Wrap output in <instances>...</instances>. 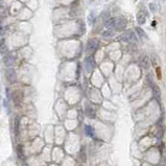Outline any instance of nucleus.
Returning <instances> with one entry per match:
<instances>
[{
  "label": "nucleus",
  "instance_id": "obj_17",
  "mask_svg": "<svg viewBox=\"0 0 166 166\" xmlns=\"http://www.w3.org/2000/svg\"><path fill=\"white\" fill-rule=\"evenodd\" d=\"M79 157H80V156H82V158H79V159H82V161H83V162H85V161H86V157H85V154H84V150H80V153H79Z\"/></svg>",
  "mask_w": 166,
  "mask_h": 166
},
{
  "label": "nucleus",
  "instance_id": "obj_13",
  "mask_svg": "<svg viewBox=\"0 0 166 166\" xmlns=\"http://www.w3.org/2000/svg\"><path fill=\"white\" fill-rule=\"evenodd\" d=\"M85 131H86V134L88 136H93L94 135V130L92 126L90 125H86V128H85Z\"/></svg>",
  "mask_w": 166,
  "mask_h": 166
},
{
  "label": "nucleus",
  "instance_id": "obj_15",
  "mask_svg": "<svg viewBox=\"0 0 166 166\" xmlns=\"http://www.w3.org/2000/svg\"><path fill=\"white\" fill-rule=\"evenodd\" d=\"M136 31L139 34V36H140L141 38H146V35H145V33H144L143 29H141L140 27H136Z\"/></svg>",
  "mask_w": 166,
  "mask_h": 166
},
{
  "label": "nucleus",
  "instance_id": "obj_6",
  "mask_svg": "<svg viewBox=\"0 0 166 166\" xmlns=\"http://www.w3.org/2000/svg\"><path fill=\"white\" fill-rule=\"evenodd\" d=\"M122 39L124 41H136V36L133 31H128L122 36Z\"/></svg>",
  "mask_w": 166,
  "mask_h": 166
},
{
  "label": "nucleus",
  "instance_id": "obj_11",
  "mask_svg": "<svg viewBox=\"0 0 166 166\" xmlns=\"http://www.w3.org/2000/svg\"><path fill=\"white\" fill-rule=\"evenodd\" d=\"M15 60L13 58V57H11V55H7V57L4 58V64H5L7 67H11L12 65L14 64Z\"/></svg>",
  "mask_w": 166,
  "mask_h": 166
},
{
  "label": "nucleus",
  "instance_id": "obj_9",
  "mask_svg": "<svg viewBox=\"0 0 166 166\" xmlns=\"http://www.w3.org/2000/svg\"><path fill=\"white\" fill-rule=\"evenodd\" d=\"M116 19L117 18H110L109 20H107L106 21V27L107 28H109V29H111V28H114L116 26Z\"/></svg>",
  "mask_w": 166,
  "mask_h": 166
},
{
  "label": "nucleus",
  "instance_id": "obj_4",
  "mask_svg": "<svg viewBox=\"0 0 166 166\" xmlns=\"http://www.w3.org/2000/svg\"><path fill=\"white\" fill-rule=\"evenodd\" d=\"M125 26H126V20H125V19L122 18V17L116 19V26H115V27L117 29L121 30V29H123Z\"/></svg>",
  "mask_w": 166,
  "mask_h": 166
},
{
  "label": "nucleus",
  "instance_id": "obj_14",
  "mask_svg": "<svg viewBox=\"0 0 166 166\" xmlns=\"http://www.w3.org/2000/svg\"><path fill=\"white\" fill-rule=\"evenodd\" d=\"M17 154H18V157L20 159H23L24 160V154H23V148H22L21 145H18L17 147Z\"/></svg>",
  "mask_w": 166,
  "mask_h": 166
},
{
  "label": "nucleus",
  "instance_id": "obj_1",
  "mask_svg": "<svg viewBox=\"0 0 166 166\" xmlns=\"http://www.w3.org/2000/svg\"><path fill=\"white\" fill-rule=\"evenodd\" d=\"M12 98H13L14 104H16L17 107H19V106H20V104L22 102V99H23V92L14 91L13 95H12Z\"/></svg>",
  "mask_w": 166,
  "mask_h": 166
},
{
  "label": "nucleus",
  "instance_id": "obj_5",
  "mask_svg": "<svg viewBox=\"0 0 166 166\" xmlns=\"http://www.w3.org/2000/svg\"><path fill=\"white\" fill-rule=\"evenodd\" d=\"M85 66H86L87 71H91V70L94 68V61H93V58H92L91 57L87 58L86 60H85Z\"/></svg>",
  "mask_w": 166,
  "mask_h": 166
},
{
  "label": "nucleus",
  "instance_id": "obj_3",
  "mask_svg": "<svg viewBox=\"0 0 166 166\" xmlns=\"http://www.w3.org/2000/svg\"><path fill=\"white\" fill-rule=\"evenodd\" d=\"M5 76L9 83H15L17 80L16 72L14 71V69H7L5 71Z\"/></svg>",
  "mask_w": 166,
  "mask_h": 166
},
{
  "label": "nucleus",
  "instance_id": "obj_10",
  "mask_svg": "<svg viewBox=\"0 0 166 166\" xmlns=\"http://www.w3.org/2000/svg\"><path fill=\"white\" fill-rule=\"evenodd\" d=\"M150 62L147 57H144L142 60H141V66H142L144 69H148V68H150Z\"/></svg>",
  "mask_w": 166,
  "mask_h": 166
},
{
  "label": "nucleus",
  "instance_id": "obj_7",
  "mask_svg": "<svg viewBox=\"0 0 166 166\" xmlns=\"http://www.w3.org/2000/svg\"><path fill=\"white\" fill-rule=\"evenodd\" d=\"M145 19H146V13L144 11H140L137 14V20L139 24H144L145 23Z\"/></svg>",
  "mask_w": 166,
  "mask_h": 166
},
{
  "label": "nucleus",
  "instance_id": "obj_12",
  "mask_svg": "<svg viewBox=\"0 0 166 166\" xmlns=\"http://www.w3.org/2000/svg\"><path fill=\"white\" fill-rule=\"evenodd\" d=\"M153 89H154V95H155V97L157 99H160V93H161V91H160V88L158 87V86H154L153 87Z\"/></svg>",
  "mask_w": 166,
  "mask_h": 166
},
{
  "label": "nucleus",
  "instance_id": "obj_16",
  "mask_svg": "<svg viewBox=\"0 0 166 166\" xmlns=\"http://www.w3.org/2000/svg\"><path fill=\"white\" fill-rule=\"evenodd\" d=\"M87 115L90 117V118H95V112L93 109H88L87 110Z\"/></svg>",
  "mask_w": 166,
  "mask_h": 166
},
{
  "label": "nucleus",
  "instance_id": "obj_2",
  "mask_svg": "<svg viewBox=\"0 0 166 166\" xmlns=\"http://www.w3.org/2000/svg\"><path fill=\"white\" fill-rule=\"evenodd\" d=\"M98 47V40L97 39H91V40L88 41L87 43V50L90 52H94L95 50Z\"/></svg>",
  "mask_w": 166,
  "mask_h": 166
},
{
  "label": "nucleus",
  "instance_id": "obj_8",
  "mask_svg": "<svg viewBox=\"0 0 166 166\" xmlns=\"http://www.w3.org/2000/svg\"><path fill=\"white\" fill-rule=\"evenodd\" d=\"M7 52V46L5 43V40L4 39H1L0 40V55H5Z\"/></svg>",
  "mask_w": 166,
  "mask_h": 166
},
{
  "label": "nucleus",
  "instance_id": "obj_18",
  "mask_svg": "<svg viewBox=\"0 0 166 166\" xmlns=\"http://www.w3.org/2000/svg\"><path fill=\"white\" fill-rule=\"evenodd\" d=\"M2 34V28H1V22H0V35Z\"/></svg>",
  "mask_w": 166,
  "mask_h": 166
}]
</instances>
